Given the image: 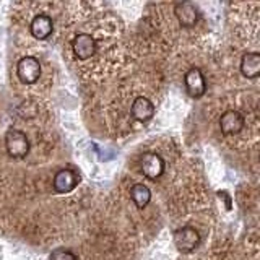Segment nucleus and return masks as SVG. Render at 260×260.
I'll use <instances>...</instances> for the list:
<instances>
[{
    "instance_id": "nucleus-15",
    "label": "nucleus",
    "mask_w": 260,
    "mask_h": 260,
    "mask_svg": "<svg viewBox=\"0 0 260 260\" xmlns=\"http://www.w3.org/2000/svg\"><path fill=\"white\" fill-rule=\"evenodd\" d=\"M218 197L224 200V207H226V210H231V199L228 197V193H226V192L219 190V192H218Z\"/></svg>"
},
{
    "instance_id": "nucleus-8",
    "label": "nucleus",
    "mask_w": 260,
    "mask_h": 260,
    "mask_svg": "<svg viewBox=\"0 0 260 260\" xmlns=\"http://www.w3.org/2000/svg\"><path fill=\"white\" fill-rule=\"evenodd\" d=\"M244 127V117L238 111H226L221 117H219V128L224 135H234L239 134Z\"/></svg>"
},
{
    "instance_id": "nucleus-16",
    "label": "nucleus",
    "mask_w": 260,
    "mask_h": 260,
    "mask_svg": "<svg viewBox=\"0 0 260 260\" xmlns=\"http://www.w3.org/2000/svg\"><path fill=\"white\" fill-rule=\"evenodd\" d=\"M258 159H260V153H258Z\"/></svg>"
},
{
    "instance_id": "nucleus-3",
    "label": "nucleus",
    "mask_w": 260,
    "mask_h": 260,
    "mask_svg": "<svg viewBox=\"0 0 260 260\" xmlns=\"http://www.w3.org/2000/svg\"><path fill=\"white\" fill-rule=\"evenodd\" d=\"M199 242H200V234L195 228L185 226V228H181V230H177L174 234V244L177 250L182 252V254L192 252L199 246Z\"/></svg>"
},
{
    "instance_id": "nucleus-13",
    "label": "nucleus",
    "mask_w": 260,
    "mask_h": 260,
    "mask_svg": "<svg viewBox=\"0 0 260 260\" xmlns=\"http://www.w3.org/2000/svg\"><path fill=\"white\" fill-rule=\"evenodd\" d=\"M130 197H132L137 208H145L151 200V190L145 184H135L130 189Z\"/></svg>"
},
{
    "instance_id": "nucleus-4",
    "label": "nucleus",
    "mask_w": 260,
    "mask_h": 260,
    "mask_svg": "<svg viewBox=\"0 0 260 260\" xmlns=\"http://www.w3.org/2000/svg\"><path fill=\"white\" fill-rule=\"evenodd\" d=\"M140 169L146 179H158L162 173H165V161L156 153H143L140 158Z\"/></svg>"
},
{
    "instance_id": "nucleus-7",
    "label": "nucleus",
    "mask_w": 260,
    "mask_h": 260,
    "mask_svg": "<svg viewBox=\"0 0 260 260\" xmlns=\"http://www.w3.org/2000/svg\"><path fill=\"white\" fill-rule=\"evenodd\" d=\"M185 88H187V93H189L192 98H200L205 93V77L203 73L200 72V69L197 67H192L189 72L185 73Z\"/></svg>"
},
{
    "instance_id": "nucleus-14",
    "label": "nucleus",
    "mask_w": 260,
    "mask_h": 260,
    "mask_svg": "<svg viewBox=\"0 0 260 260\" xmlns=\"http://www.w3.org/2000/svg\"><path fill=\"white\" fill-rule=\"evenodd\" d=\"M51 258H77V255L73 254L70 250H65V249H59L51 254Z\"/></svg>"
},
{
    "instance_id": "nucleus-1",
    "label": "nucleus",
    "mask_w": 260,
    "mask_h": 260,
    "mask_svg": "<svg viewBox=\"0 0 260 260\" xmlns=\"http://www.w3.org/2000/svg\"><path fill=\"white\" fill-rule=\"evenodd\" d=\"M5 148H7V153L10 154L12 158L23 159V158L28 156L31 146H29L28 137L24 135L21 130L10 128L5 134Z\"/></svg>"
},
{
    "instance_id": "nucleus-2",
    "label": "nucleus",
    "mask_w": 260,
    "mask_h": 260,
    "mask_svg": "<svg viewBox=\"0 0 260 260\" xmlns=\"http://www.w3.org/2000/svg\"><path fill=\"white\" fill-rule=\"evenodd\" d=\"M16 75L18 80L24 85H32L36 83L41 77V63L36 57L32 55H24L16 63Z\"/></svg>"
},
{
    "instance_id": "nucleus-10",
    "label": "nucleus",
    "mask_w": 260,
    "mask_h": 260,
    "mask_svg": "<svg viewBox=\"0 0 260 260\" xmlns=\"http://www.w3.org/2000/svg\"><path fill=\"white\" fill-rule=\"evenodd\" d=\"M78 179L72 169H60L54 177V190L57 193H69L77 187Z\"/></svg>"
},
{
    "instance_id": "nucleus-6",
    "label": "nucleus",
    "mask_w": 260,
    "mask_h": 260,
    "mask_svg": "<svg viewBox=\"0 0 260 260\" xmlns=\"http://www.w3.org/2000/svg\"><path fill=\"white\" fill-rule=\"evenodd\" d=\"M176 18L179 24L184 28H190L195 23L199 21V10L193 4H190L189 0H182L176 5Z\"/></svg>"
},
{
    "instance_id": "nucleus-12",
    "label": "nucleus",
    "mask_w": 260,
    "mask_h": 260,
    "mask_svg": "<svg viewBox=\"0 0 260 260\" xmlns=\"http://www.w3.org/2000/svg\"><path fill=\"white\" fill-rule=\"evenodd\" d=\"M154 114V106L145 96H138L132 104V117L138 122H148Z\"/></svg>"
},
{
    "instance_id": "nucleus-11",
    "label": "nucleus",
    "mask_w": 260,
    "mask_h": 260,
    "mask_svg": "<svg viewBox=\"0 0 260 260\" xmlns=\"http://www.w3.org/2000/svg\"><path fill=\"white\" fill-rule=\"evenodd\" d=\"M241 73L244 78L254 80L260 77V54L246 52L241 59Z\"/></svg>"
},
{
    "instance_id": "nucleus-5",
    "label": "nucleus",
    "mask_w": 260,
    "mask_h": 260,
    "mask_svg": "<svg viewBox=\"0 0 260 260\" xmlns=\"http://www.w3.org/2000/svg\"><path fill=\"white\" fill-rule=\"evenodd\" d=\"M72 51L80 60H86L89 57H93L96 52V41L91 35L81 32V35H77L75 39L72 41Z\"/></svg>"
},
{
    "instance_id": "nucleus-9",
    "label": "nucleus",
    "mask_w": 260,
    "mask_h": 260,
    "mask_svg": "<svg viewBox=\"0 0 260 260\" xmlns=\"http://www.w3.org/2000/svg\"><path fill=\"white\" fill-rule=\"evenodd\" d=\"M52 29H54V23L51 20V16L47 15H36L29 24V31L32 38H36L39 41L47 39L52 35Z\"/></svg>"
}]
</instances>
